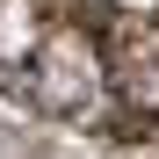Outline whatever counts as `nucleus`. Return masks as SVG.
Returning a JSON list of instances; mask_svg holds the SVG:
<instances>
[{"instance_id":"nucleus-1","label":"nucleus","mask_w":159,"mask_h":159,"mask_svg":"<svg viewBox=\"0 0 159 159\" xmlns=\"http://www.w3.org/2000/svg\"><path fill=\"white\" fill-rule=\"evenodd\" d=\"M0 101L101 145H152L159 0H0Z\"/></svg>"}]
</instances>
